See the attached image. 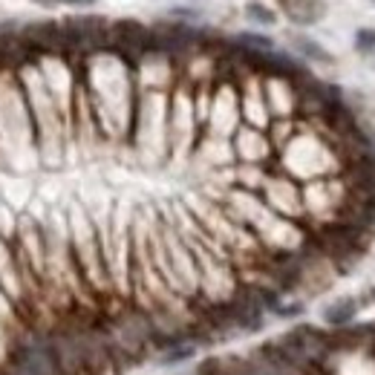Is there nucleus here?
Segmentation results:
<instances>
[{
    "label": "nucleus",
    "instance_id": "nucleus-1",
    "mask_svg": "<svg viewBox=\"0 0 375 375\" xmlns=\"http://www.w3.org/2000/svg\"><path fill=\"white\" fill-rule=\"evenodd\" d=\"M3 375H61L49 335H29L9 352Z\"/></svg>",
    "mask_w": 375,
    "mask_h": 375
},
{
    "label": "nucleus",
    "instance_id": "nucleus-2",
    "mask_svg": "<svg viewBox=\"0 0 375 375\" xmlns=\"http://www.w3.org/2000/svg\"><path fill=\"white\" fill-rule=\"evenodd\" d=\"M113 35H115L118 47L130 49V52H136V55L147 52V49H150V38H153V32H150L147 26L136 24V21H118V24L113 26Z\"/></svg>",
    "mask_w": 375,
    "mask_h": 375
},
{
    "label": "nucleus",
    "instance_id": "nucleus-3",
    "mask_svg": "<svg viewBox=\"0 0 375 375\" xmlns=\"http://www.w3.org/2000/svg\"><path fill=\"white\" fill-rule=\"evenodd\" d=\"M280 9L286 12V17L292 24H298V26H312V24H318L326 6H324V0H280Z\"/></svg>",
    "mask_w": 375,
    "mask_h": 375
},
{
    "label": "nucleus",
    "instance_id": "nucleus-4",
    "mask_svg": "<svg viewBox=\"0 0 375 375\" xmlns=\"http://www.w3.org/2000/svg\"><path fill=\"white\" fill-rule=\"evenodd\" d=\"M355 314H358V301L355 298H338L335 303H329L324 309V324L332 329H346L352 326Z\"/></svg>",
    "mask_w": 375,
    "mask_h": 375
},
{
    "label": "nucleus",
    "instance_id": "nucleus-5",
    "mask_svg": "<svg viewBox=\"0 0 375 375\" xmlns=\"http://www.w3.org/2000/svg\"><path fill=\"white\" fill-rule=\"evenodd\" d=\"M26 38L35 41V47H41V49H55L64 41V29H58V24H52V21H41V24L26 26Z\"/></svg>",
    "mask_w": 375,
    "mask_h": 375
},
{
    "label": "nucleus",
    "instance_id": "nucleus-6",
    "mask_svg": "<svg viewBox=\"0 0 375 375\" xmlns=\"http://www.w3.org/2000/svg\"><path fill=\"white\" fill-rule=\"evenodd\" d=\"M196 344H191V341H182V344H176V346H170V349H165V352H159L156 355V364L159 367H176V364H185V361H191L193 355H196Z\"/></svg>",
    "mask_w": 375,
    "mask_h": 375
},
{
    "label": "nucleus",
    "instance_id": "nucleus-7",
    "mask_svg": "<svg viewBox=\"0 0 375 375\" xmlns=\"http://www.w3.org/2000/svg\"><path fill=\"white\" fill-rule=\"evenodd\" d=\"M294 49H298L303 58H309V61H321V64H332V55L321 47V44H314L312 38H303V35H298L294 38Z\"/></svg>",
    "mask_w": 375,
    "mask_h": 375
},
{
    "label": "nucleus",
    "instance_id": "nucleus-8",
    "mask_svg": "<svg viewBox=\"0 0 375 375\" xmlns=\"http://www.w3.org/2000/svg\"><path fill=\"white\" fill-rule=\"evenodd\" d=\"M246 15H248V21L263 24V26H274V24H278V15H274V9H269V6L257 3V0L246 6Z\"/></svg>",
    "mask_w": 375,
    "mask_h": 375
},
{
    "label": "nucleus",
    "instance_id": "nucleus-9",
    "mask_svg": "<svg viewBox=\"0 0 375 375\" xmlns=\"http://www.w3.org/2000/svg\"><path fill=\"white\" fill-rule=\"evenodd\" d=\"M246 49H251V52H271V38H266V35H254V32H243L240 38H237Z\"/></svg>",
    "mask_w": 375,
    "mask_h": 375
},
{
    "label": "nucleus",
    "instance_id": "nucleus-10",
    "mask_svg": "<svg viewBox=\"0 0 375 375\" xmlns=\"http://www.w3.org/2000/svg\"><path fill=\"white\" fill-rule=\"evenodd\" d=\"M355 49L372 52L375 49V29H358L355 32Z\"/></svg>",
    "mask_w": 375,
    "mask_h": 375
},
{
    "label": "nucleus",
    "instance_id": "nucleus-11",
    "mask_svg": "<svg viewBox=\"0 0 375 375\" xmlns=\"http://www.w3.org/2000/svg\"><path fill=\"white\" fill-rule=\"evenodd\" d=\"M303 312V303H289V306H278L274 309V314H278V318H298V314Z\"/></svg>",
    "mask_w": 375,
    "mask_h": 375
},
{
    "label": "nucleus",
    "instance_id": "nucleus-12",
    "mask_svg": "<svg viewBox=\"0 0 375 375\" xmlns=\"http://www.w3.org/2000/svg\"><path fill=\"white\" fill-rule=\"evenodd\" d=\"M55 3H67V6H93L95 0H55Z\"/></svg>",
    "mask_w": 375,
    "mask_h": 375
},
{
    "label": "nucleus",
    "instance_id": "nucleus-13",
    "mask_svg": "<svg viewBox=\"0 0 375 375\" xmlns=\"http://www.w3.org/2000/svg\"><path fill=\"white\" fill-rule=\"evenodd\" d=\"M372 3H375V0H372Z\"/></svg>",
    "mask_w": 375,
    "mask_h": 375
}]
</instances>
